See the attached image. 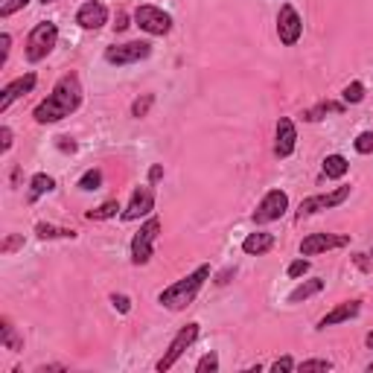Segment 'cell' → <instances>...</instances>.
Wrapping results in <instances>:
<instances>
[{
	"label": "cell",
	"instance_id": "6da1fadb",
	"mask_svg": "<svg viewBox=\"0 0 373 373\" xmlns=\"http://www.w3.org/2000/svg\"><path fill=\"white\" fill-rule=\"evenodd\" d=\"M79 105H82V82L76 73H67L53 85L47 100L35 105L33 117L38 126H47V122H59L64 117H71Z\"/></svg>",
	"mask_w": 373,
	"mask_h": 373
},
{
	"label": "cell",
	"instance_id": "7a4b0ae2",
	"mask_svg": "<svg viewBox=\"0 0 373 373\" xmlns=\"http://www.w3.org/2000/svg\"><path fill=\"white\" fill-rule=\"evenodd\" d=\"M207 278H210V266H199L196 271H190L187 278H181L178 283L163 289V292L158 295V303H161L163 309H170V312L187 309L190 303L196 300V295L201 292V286L207 283Z\"/></svg>",
	"mask_w": 373,
	"mask_h": 373
},
{
	"label": "cell",
	"instance_id": "3957f363",
	"mask_svg": "<svg viewBox=\"0 0 373 373\" xmlns=\"http://www.w3.org/2000/svg\"><path fill=\"white\" fill-rule=\"evenodd\" d=\"M56 41H59V26L53 24V21H38L30 35H26V62H44L53 47H56Z\"/></svg>",
	"mask_w": 373,
	"mask_h": 373
},
{
	"label": "cell",
	"instance_id": "277c9868",
	"mask_svg": "<svg viewBox=\"0 0 373 373\" xmlns=\"http://www.w3.org/2000/svg\"><path fill=\"white\" fill-rule=\"evenodd\" d=\"M158 233H161V219L158 216H149L146 222L140 225V230L134 233V239H131V262H134V266H146V262L152 260V254H155Z\"/></svg>",
	"mask_w": 373,
	"mask_h": 373
},
{
	"label": "cell",
	"instance_id": "5b68a950",
	"mask_svg": "<svg viewBox=\"0 0 373 373\" xmlns=\"http://www.w3.org/2000/svg\"><path fill=\"white\" fill-rule=\"evenodd\" d=\"M199 333H201V327H199V324H187V327L178 329V336L170 341V347H167V353L161 356V362L155 365V370H158V373H167V370H172L178 358H181V356H184L190 347H192V341L199 338Z\"/></svg>",
	"mask_w": 373,
	"mask_h": 373
},
{
	"label": "cell",
	"instance_id": "8992f818",
	"mask_svg": "<svg viewBox=\"0 0 373 373\" xmlns=\"http://www.w3.org/2000/svg\"><path fill=\"white\" fill-rule=\"evenodd\" d=\"M134 24L140 26L146 35H170L172 33V15L163 12L161 6H152V3H143L134 9Z\"/></svg>",
	"mask_w": 373,
	"mask_h": 373
},
{
	"label": "cell",
	"instance_id": "52a82bcc",
	"mask_svg": "<svg viewBox=\"0 0 373 373\" xmlns=\"http://www.w3.org/2000/svg\"><path fill=\"white\" fill-rule=\"evenodd\" d=\"M289 210V196L286 190H269L266 196H262V201L257 204V210L251 213L254 225H269V222H278V219H283Z\"/></svg>",
	"mask_w": 373,
	"mask_h": 373
},
{
	"label": "cell",
	"instance_id": "ba28073f",
	"mask_svg": "<svg viewBox=\"0 0 373 373\" xmlns=\"http://www.w3.org/2000/svg\"><path fill=\"white\" fill-rule=\"evenodd\" d=\"M152 56V44L149 41H129V44H114L105 50V62L114 67H126V64H137Z\"/></svg>",
	"mask_w": 373,
	"mask_h": 373
},
{
	"label": "cell",
	"instance_id": "9c48e42d",
	"mask_svg": "<svg viewBox=\"0 0 373 373\" xmlns=\"http://www.w3.org/2000/svg\"><path fill=\"white\" fill-rule=\"evenodd\" d=\"M347 199H350V187H336V190H329V192H321V196H309V199L300 201L298 219L315 216V213H321V210H333V207L344 204Z\"/></svg>",
	"mask_w": 373,
	"mask_h": 373
},
{
	"label": "cell",
	"instance_id": "30bf717a",
	"mask_svg": "<svg viewBox=\"0 0 373 373\" xmlns=\"http://www.w3.org/2000/svg\"><path fill=\"white\" fill-rule=\"evenodd\" d=\"M350 237L347 233H309L300 242V257H318L327 251H336V248H347Z\"/></svg>",
	"mask_w": 373,
	"mask_h": 373
},
{
	"label": "cell",
	"instance_id": "8fae6325",
	"mask_svg": "<svg viewBox=\"0 0 373 373\" xmlns=\"http://www.w3.org/2000/svg\"><path fill=\"white\" fill-rule=\"evenodd\" d=\"M303 35V21L292 3H283L278 12V38L283 47H295Z\"/></svg>",
	"mask_w": 373,
	"mask_h": 373
},
{
	"label": "cell",
	"instance_id": "7c38bea8",
	"mask_svg": "<svg viewBox=\"0 0 373 373\" xmlns=\"http://www.w3.org/2000/svg\"><path fill=\"white\" fill-rule=\"evenodd\" d=\"M152 210H155V190H152V184H146L131 192V201L120 216H122V222H137L143 216H152Z\"/></svg>",
	"mask_w": 373,
	"mask_h": 373
},
{
	"label": "cell",
	"instance_id": "4fadbf2b",
	"mask_svg": "<svg viewBox=\"0 0 373 373\" xmlns=\"http://www.w3.org/2000/svg\"><path fill=\"white\" fill-rule=\"evenodd\" d=\"M76 24L82 30H102L108 24V6L102 0H85L76 12Z\"/></svg>",
	"mask_w": 373,
	"mask_h": 373
},
{
	"label": "cell",
	"instance_id": "5bb4252c",
	"mask_svg": "<svg viewBox=\"0 0 373 373\" xmlns=\"http://www.w3.org/2000/svg\"><path fill=\"white\" fill-rule=\"evenodd\" d=\"M298 149V129L289 117L278 120V129H274V155L278 158H289Z\"/></svg>",
	"mask_w": 373,
	"mask_h": 373
},
{
	"label": "cell",
	"instance_id": "9a60e30c",
	"mask_svg": "<svg viewBox=\"0 0 373 373\" xmlns=\"http://www.w3.org/2000/svg\"><path fill=\"white\" fill-rule=\"evenodd\" d=\"M35 82H38L35 73H24V76H18L15 82H9V85L0 91V114L9 111V105L15 102V100H21V96L30 93V91L35 88Z\"/></svg>",
	"mask_w": 373,
	"mask_h": 373
},
{
	"label": "cell",
	"instance_id": "2e32d148",
	"mask_svg": "<svg viewBox=\"0 0 373 373\" xmlns=\"http://www.w3.org/2000/svg\"><path fill=\"white\" fill-rule=\"evenodd\" d=\"M362 312V303L358 300H344L333 312H327L321 321H318V329H327V327H336V324H344V321H353V318Z\"/></svg>",
	"mask_w": 373,
	"mask_h": 373
},
{
	"label": "cell",
	"instance_id": "e0dca14e",
	"mask_svg": "<svg viewBox=\"0 0 373 373\" xmlns=\"http://www.w3.org/2000/svg\"><path fill=\"white\" fill-rule=\"evenodd\" d=\"M271 248H274V233H269V230L248 233V237L242 239V251L248 257H262V254H269Z\"/></svg>",
	"mask_w": 373,
	"mask_h": 373
},
{
	"label": "cell",
	"instance_id": "ac0fdd59",
	"mask_svg": "<svg viewBox=\"0 0 373 373\" xmlns=\"http://www.w3.org/2000/svg\"><path fill=\"white\" fill-rule=\"evenodd\" d=\"M321 172L329 178V181H338V178H344V175L350 172V161L344 158V155H327Z\"/></svg>",
	"mask_w": 373,
	"mask_h": 373
},
{
	"label": "cell",
	"instance_id": "d6986e66",
	"mask_svg": "<svg viewBox=\"0 0 373 373\" xmlns=\"http://www.w3.org/2000/svg\"><path fill=\"white\" fill-rule=\"evenodd\" d=\"M56 190V178L53 175H47V172H38V175H33L30 178V204H35L41 196H44V192H53Z\"/></svg>",
	"mask_w": 373,
	"mask_h": 373
},
{
	"label": "cell",
	"instance_id": "ffe728a7",
	"mask_svg": "<svg viewBox=\"0 0 373 373\" xmlns=\"http://www.w3.org/2000/svg\"><path fill=\"white\" fill-rule=\"evenodd\" d=\"M324 289V280L321 278H312V280H303V283H298L292 292H289V303H300V300H309L312 295H318Z\"/></svg>",
	"mask_w": 373,
	"mask_h": 373
},
{
	"label": "cell",
	"instance_id": "44dd1931",
	"mask_svg": "<svg viewBox=\"0 0 373 373\" xmlns=\"http://www.w3.org/2000/svg\"><path fill=\"white\" fill-rule=\"evenodd\" d=\"M0 341H3V347L12 350V353L24 350V338L15 333V327H12L9 318H0Z\"/></svg>",
	"mask_w": 373,
	"mask_h": 373
},
{
	"label": "cell",
	"instance_id": "7402d4cb",
	"mask_svg": "<svg viewBox=\"0 0 373 373\" xmlns=\"http://www.w3.org/2000/svg\"><path fill=\"white\" fill-rule=\"evenodd\" d=\"M35 233L41 239H76V230L73 228H59V225H47V222H38Z\"/></svg>",
	"mask_w": 373,
	"mask_h": 373
},
{
	"label": "cell",
	"instance_id": "603a6c76",
	"mask_svg": "<svg viewBox=\"0 0 373 373\" xmlns=\"http://www.w3.org/2000/svg\"><path fill=\"white\" fill-rule=\"evenodd\" d=\"M344 105H347V102H321V105L309 108V111L303 114V120H307V122H318V120H324V114H341Z\"/></svg>",
	"mask_w": 373,
	"mask_h": 373
},
{
	"label": "cell",
	"instance_id": "cb8c5ba5",
	"mask_svg": "<svg viewBox=\"0 0 373 373\" xmlns=\"http://www.w3.org/2000/svg\"><path fill=\"white\" fill-rule=\"evenodd\" d=\"M120 213V201H105V204H100V207H93V210H88L85 216L91 219V222H105V219H114Z\"/></svg>",
	"mask_w": 373,
	"mask_h": 373
},
{
	"label": "cell",
	"instance_id": "d4e9b609",
	"mask_svg": "<svg viewBox=\"0 0 373 373\" xmlns=\"http://www.w3.org/2000/svg\"><path fill=\"white\" fill-rule=\"evenodd\" d=\"M76 187H79V190H85V192L100 190V187H102V172H100V170H88V172L76 181Z\"/></svg>",
	"mask_w": 373,
	"mask_h": 373
},
{
	"label": "cell",
	"instance_id": "484cf974",
	"mask_svg": "<svg viewBox=\"0 0 373 373\" xmlns=\"http://www.w3.org/2000/svg\"><path fill=\"white\" fill-rule=\"evenodd\" d=\"M341 100L347 102V105H358L365 100V85L362 82H350L347 88H344V93H341Z\"/></svg>",
	"mask_w": 373,
	"mask_h": 373
},
{
	"label": "cell",
	"instance_id": "4316f807",
	"mask_svg": "<svg viewBox=\"0 0 373 373\" xmlns=\"http://www.w3.org/2000/svg\"><path fill=\"white\" fill-rule=\"evenodd\" d=\"M155 105V93H143V96H137V100L131 102V117H146L149 114V108Z\"/></svg>",
	"mask_w": 373,
	"mask_h": 373
},
{
	"label": "cell",
	"instance_id": "83f0119b",
	"mask_svg": "<svg viewBox=\"0 0 373 373\" xmlns=\"http://www.w3.org/2000/svg\"><path fill=\"white\" fill-rule=\"evenodd\" d=\"M298 370L300 373H315V370H333V362H329V358H307V362H300L298 365Z\"/></svg>",
	"mask_w": 373,
	"mask_h": 373
},
{
	"label": "cell",
	"instance_id": "f1b7e54d",
	"mask_svg": "<svg viewBox=\"0 0 373 373\" xmlns=\"http://www.w3.org/2000/svg\"><path fill=\"white\" fill-rule=\"evenodd\" d=\"M353 149L358 152V155H373V131H362L353 140Z\"/></svg>",
	"mask_w": 373,
	"mask_h": 373
},
{
	"label": "cell",
	"instance_id": "f546056e",
	"mask_svg": "<svg viewBox=\"0 0 373 373\" xmlns=\"http://www.w3.org/2000/svg\"><path fill=\"white\" fill-rule=\"evenodd\" d=\"M219 370V356L210 350L207 356L199 358V365H196V373H216Z\"/></svg>",
	"mask_w": 373,
	"mask_h": 373
},
{
	"label": "cell",
	"instance_id": "4dcf8cb0",
	"mask_svg": "<svg viewBox=\"0 0 373 373\" xmlns=\"http://www.w3.org/2000/svg\"><path fill=\"white\" fill-rule=\"evenodd\" d=\"M307 271H309V260H303V257H300V260H295L292 266H289V271H286V274H289L292 280H298V278H303Z\"/></svg>",
	"mask_w": 373,
	"mask_h": 373
},
{
	"label": "cell",
	"instance_id": "1f68e13d",
	"mask_svg": "<svg viewBox=\"0 0 373 373\" xmlns=\"http://www.w3.org/2000/svg\"><path fill=\"white\" fill-rule=\"evenodd\" d=\"M271 370L274 373H289V370H298V365H295L292 356H283V358H278V362L271 365Z\"/></svg>",
	"mask_w": 373,
	"mask_h": 373
},
{
	"label": "cell",
	"instance_id": "d6a6232c",
	"mask_svg": "<svg viewBox=\"0 0 373 373\" xmlns=\"http://www.w3.org/2000/svg\"><path fill=\"white\" fill-rule=\"evenodd\" d=\"M26 3H30V0H6V3H3V6H0V15H3V18H9V15H15V12H18V9H24Z\"/></svg>",
	"mask_w": 373,
	"mask_h": 373
},
{
	"label": "cell",
	"instance_id": "836d02e7",
	"mask_svg": "<svg viewBox=\"0 0 373 373\" xmlns=\"http://www.w3.org/2000/svg\"><path fill=\"white\" fill-rule=\"evenodd\" d=\"M9 50H12V35H9V33H3V35H0V64H6Z\"/></svg>",
	"mask_w": 373,
	"mask_h": 373
},
{
	"label": "cell",
	"instance_id": "e575fe53",
	"mask_svg": "<svg viewBox=\"0 0 373 373\" xmlns=\"http://www.w3.org/2000/svg\"><path fill=\"white\" fill-rule=\"evenodd\" d=\"M111 303H114V309H117V312H122V315H126V312L131 309V300H129L126 295H111Z\"/></svg>",
	"mask_w": 373,
	"mask_h": 373
},
{
	"label": "cell",
	"instance_id": "d590c367",
	"mask_svg": "<svg viewBox=\"0 0 373 373\" xmlns=\"http://www.w3.org/2000/svg\"><path fill=\"white\" fill-rule=\"evenodd\" d=\"M9 149H12V129L0 126V152H9Z\"/></svg>",
	"mask_w": 373,
	"mask_h": 373
},
{
	"label": "cell",
	"instance_id": "8d00e7d4",
	"mask_svg": "<svg viewBox=\"0 0 373 373\" xmlns=\"http://www.w3.org/2000/svg\"><path fill=\"white\" fill-rule=\"evenodd\" d=\"M56 146H59L62 152H71V155H73V152L79 149V146H76V140H73V137H64V134H62V137H56Z\"/></svg>",
	"mask_w": 373,
	"mask_h": 373
},
{
	"label": "cell",
	"instance_id": "74e56055",
	"mask_svg": "<svg viewBox=\"0 0 373 373\" xmlns=\"http://www.w3.org/2000/svg\"><path fill=\"white\" fill-rule=\"evenodd\" d=\"M18 245H24V239H21V237H9V239L3 242V248H0V251H3V254H9V251H15Z\"/></svg>",
	"mask_w": 373,
	"mask_h": 373
},
{
	"label": "cell",
	"instance_id": "f35d334b",
	"mask_svg": "<svg viewBox=\"0 0 373 373\" xmlns=\"http://www.w3.org/2000/svg\"><path fill=\"white\" fill-rule=\"evenodd\" d=\"M161 178H163V167H161V163H155V167L149 170V184H158Z\"/></svg>",
	"mask_w": 373,
	"mask_h": 373
},
{
	"label": "cell",
	"instance_id": "ab89813d",
	"mask_svg": "<svg viewBox=\"0 0 373 373\" xmlns=\"http://www.w3.org/2000/svg\"><path fill=\"white\" fill-rule=\"evenodd\" d=\"M114 30H117V33H122V30H129V18H126V15H122V12H120V15H117V24H114Z\"/></svg>",
	"mask_w": 373,
	"mask_h": 373
},
{
	"label": "cell",
	"instance_id": "60d3db41",
	"mask_svg": "<svg viewBox=\"0 0 373 373\" xmlns=\"http://www.w3.org/2000/svg\"><path fill=\"white\" fill-rule=\"evenodd\" d=\"M230 274H237V269H228L225 274H219V280H216V283H219V286H225V283H228V278H230Z\"/></svg>",
	"mask_w": 373,
	"mask_h": 373
},
{
	"label": "cell",
	"instance_id": "b9f144b4",
	"mask_svg": "<svg viewBox=\"0 0 373 373\" xmlns=\"http://www.w3.org/2000/svg\"><path fill=\"white\" fill-rule=\"evenodd\" d=\"M365 344H367V347H370V350H373V329H370V333H367V336H365Z\"/></svg>",
	"mask_w": 373,
	"mask_h": 373
},
{
	"label": "cell",
	"instance_id": "7bdbcfd3",
	"mask_svg": "<svg viewBox=\"0 0 373 373\" xmlns=\"http://www.w3.org/2000/svg\"><path fill=\"white\" fill-rule=\"evenodd\" d=\"M41 3H44V6H47V3H56V0H41Z\"/></svg>",
	"mask_w": 373,
	"mask_h": 373
},
{
	"label": "cell",
	"instance_id": "ee69618b",
	"mask_svg": "<svg viewBox=\"0 0 373 373\" xmlns=\"http://www.w3.org/2000/svg\"><path fill=\"white\" fill-rule=\"evenodd\" d=\"M367 370H370V373H373V362H370V365H367Z\"/></svg>",
	"mask_w": 373,
	"mask_h": 373
},
{
	"label": "cell",
	"instance_id": "f6af8a7d",
	"mask_svg": "<svg viewBox=\"0 0 373 373\" xmlns=\"http://www.w3.org/2000/svg\"><path fill=\"white\" fill-rule=\"evenodd\" d=\"M370 257H373V254H370Z\"/></svg>",
	"mask_w": 373,
	"mask_h": 373
}]
</instances>
